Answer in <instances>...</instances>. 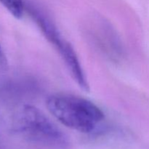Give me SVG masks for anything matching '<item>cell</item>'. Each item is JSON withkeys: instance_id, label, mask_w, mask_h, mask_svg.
Here are the masks:
<instances>
[{"instance_id": "cell-1", "label": "cell", "mask_w": 149, "mask_h": 149, "mask_svg": "<svg viewBox=\"0 0 149 149\" xmlns=\"http://www.w3.org/2000/svg\"><path fill=\"white\" fill-rule=\"evenodd\" d=\"M46 106L62 125L83 133L93 132L104 119L103 112L93 102L74 95H52Z\"/></svg>"}, {"instance_id": "cell-2", "label": "cell", "mask_w": 149, "mask_h": 149, "mask_svg": "<svg viewBox=\"0 0 149 149\" xmlns=\"http://www.w3.org/2000/svg\"><path fill=\"white\" fill-rule=\"evenodd\" d=\"M15 128L28 141L42 146L63 149L68 146L66 135L34 106H25L19 111Z\"/></svg>"}, {"instance_id": "cell-3", "label": "cell", "mask_w": 149, "mask_h": 149, "mask_svg": "<svg viewBox=\"0 0 149 149\" xmlns=\"http://www.w3.org/2000/svg\"><path fill=\"white\" fill-rule=\"evenodd\" d=\"M31 13L45 36L61 54L74 81L83 90L88 91L89 84L72 46L61 36L56 27L45 15L33 9L31 10Z\"/></svg>"}, {"instance_id": "cell-4", "label": "cell", "mask_w": 149, "mask_h": 149, "mask_svg": "<svg viewBox=\"0 0 149 149\" xmlns=\"http://www.w3.org/2000/svg\"><path fill=\"white\" fill-rule=\"evenodd\" d=\"M0 3L15 18L20 19L23 17L25 12L23 0H0Z\"/></svg>"}, {"instance_id": "cell-5", "label": "cell", "mask_w": 149, "mask_h": 149, "mask_svg": "<svg viewBox=\"0 0 149 149\" xmlns=\"http://www.w3.org/2000/svg\"><path fill=\"white\" fill-rule=\"evenodd\" d=\"M7 68H8V61L0 44V71H5Z\"/></svg>"}]
</instances>
